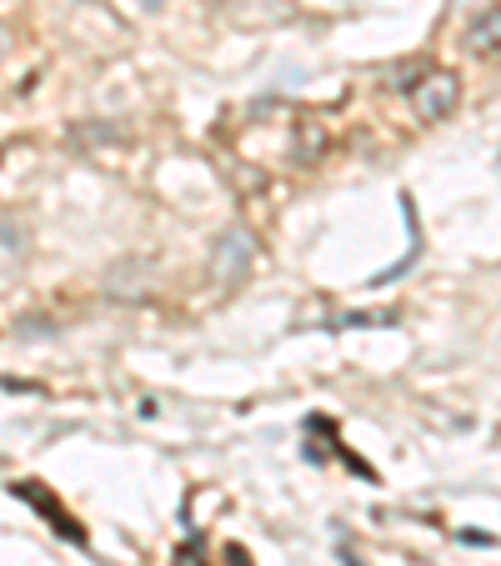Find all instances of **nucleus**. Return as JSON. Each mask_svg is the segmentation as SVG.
Segmentation results:
<instances>
[{
  "mask_svg": "<svg viewBox=\"0 0 501 566\" xmlns=\"http://www.w3.org/2000/svg\"><path fill=\"white\" fill-rule=\"evenodd\" d=\"M257 266V235L246 226H226L211 247V281L216 286H241Z\"/></svg>",
  "mask_w": 501,
  "mask_h": 566,
  "instance_id": "1",
  "label": "nucleus"
},
{
  "mask_svg": "<svg viewBox=\"0 0 501 566\" xmlns=\"http://www.w3.org/2000/svg\"><path fill=\"white\" fill-rule=\"evenodd\" d=\"M461 106V75L457 71H427L421 86H411V111L421 126H441Z\"/></svg>",
  "mask_w": 501,
  "mask_h": 566,
  "instance_id": "2",
  "label": "nucleus"
},
{
  "mask_svg": "<svg viewBox=\"0 0 501 566\" xmlns=\"http://www.w3.org/2000/svg\"><path fill=\"white\" fill-rule=\"evenodd\" d=\"M326 126H321L316 116H306V120H296V140H291V156L301 160V166H316L321 156H326Z\"/></svg>",
  "mask_w": 501,
  "mask_h": 566,
  "instance_id": "3",
  "label": "nucleus"
},
{
  "mask_svg": "<svg viewBox=\"0 0 501 566\" xmlns=\"http://www.w3.org/2000/svg\"><path fill=\"white\" fill-rule=\"evenodd\" d=\"M467 45H471L477 55H497V51H501V6H487V11L471 21Z\"/></svg>",
  "mask_w": 501,
  "mask_h": 566,
  "instance_id": "4",
  "label": "nucleus"
},
{
  "mask_svg": "<svg viewBox=\"0 0 501 566\" xmlns=\"http://www.w3.org/2000/svg\"><path fill=\"white\" fill-rule=\"evenodd\" d=\"M396 311H352V316H342V326H396Z\"/></svg>",
  "mask_w": 501,
  "mask_h": 566,
  "instance_id": "5",
  "label": "nucleus"
},
{
  "mask_svg": "<svg viewBox=\"0 0 501 566\" xmlns=\"http://www.w3.org/2000/svg\"><path fill=\"white\" fill-rule=\"evenodd\" d=\"M226 556H231V566H251V562H246V552H241V546H231V552H226Z\"/></svg>",
  "mask_w": 501,
  "mask_h": 566,
  "instance_id": "6",
  "label": "nucleus"
}]
</instances>
